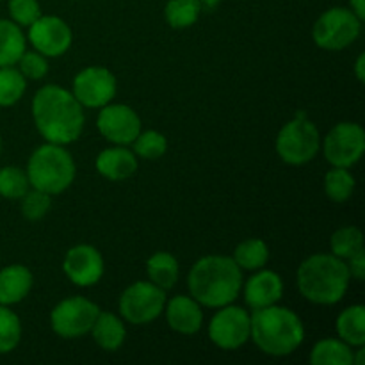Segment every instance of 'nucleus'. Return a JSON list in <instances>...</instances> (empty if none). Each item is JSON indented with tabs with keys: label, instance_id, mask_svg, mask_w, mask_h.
I'll list each match as a JSON object with an SVG mask.
<instances>
[{
	"label": "nucleus",
	"instance_id": "f257e3e1",
	"mask_svg": "<svg viewBox=\"0 0 365 365\" xmlns=\"http://www.w3.org/2000/svg\"><path fill=\"white\" fill-rule=\"evenodd\" d=\"M32 120L46 143L71 145L84 130V107L73 93L56 84H46L32 96Z\"/></svg>",
	"mask_w": 365,
	"mask_h": 365
},
{
	"label": "nucleus",
	"instance_id": "f03ea898",
	"mask_svg": "<svg viewBox=\"0 0 365 365\" xmlns=\"http://www.w3.org/2000/svg\"><path fill=\"white\" fill-rule=\"evenodd\" d=\"M242 284V269L232 257L225 255L202 257L187 277L189 294L207 309H221L234 303Z\"/></svg>",
	"mask_w": 365,
	"mask_h": 365
},
{
	"label": "nucleus",
	"instance_id": "7ed1b4c3",
	"mask_svg": "<svg viewBox=\"0 0 365 365\" xmlns=\"http://www.w3.org/2000/svg\"><path fill=\"white\" fill-rule=\"evenodd\" d=\"M252 339L257 348L269 356H289L305 341V327L298 314L287 307H264L250 314Z\"/></svg>",
	"mask_w": 365,
	"mask_h": 365
},
{
	"label": "nucleus",
	"instance_id": "20e7f679",
	"mask_svg": "<svg viewBox=\"0 0 365 365\" xmlns=\"http://www.w3.org/2000/svg\"><path fill=\"white\" fill-rule=\"evenodd\" d=\"M299 294L314 305H335L349 289L348 264L331 253H316L298 267Z\"/></svg>",
	"mask_w": 365,
	"mask_h": 365
},
{
	"label": "nucleus",
	"instance_id": "39448f33",
	"mask_svg": "<svg viewBox=\"0 0 365 365\" xmlns=\"http://www.w3.org/2000/svg\"><path fill=\"white\" fill-rule=\"evenodd\" d=\"M27 177L31 187L48 192L50 196L66 191L75 180L77 166L71 153L63 145L45 143L29 157Z\"/></svg>",
	"mask_w": 365,
	"mask_h": 365
},
{
	"label": "nucleus",
	"instance_id": "423d86ee",
	"mask_svg": "<svg viewBox=\"0 0 365 365\" xmlns=\"http://www.w3.org/2000/svg\"><path fill=\"white\" fill-rule=\"evenodd\" d=\"M278 157L289 166L310 163L321 150V134L316 123L299 114L280 128L274 141Z\"/></svg>",
	"mask_w": 365,
	"mask_h": 365
},
{
	"label": "nucleus",
	"instance_id": "0eeeda50",
	"mask_svg": "<svg viewBox=\"0 0 365 365\" xmlns=\"http://www.w3.org/2000/svg\"><path fill=\"white\" fill-rule=\"evenodd\" d=\"M362 32V20L349 7H330L316 20L312 38L319 48L341 52L351 46Z\"/></svg>",
	"mask_w": 365,
	"mask_h": 365
},
{
	"label": "nucleus",
	"instance_id": "6e6552de",
	"mask_svg": "<svg viewBox=\"0 0 365 365\" xmlns=\"http://www.w3.org/2000/svg\"><path fill=\"white\" fill-rule=\"evenodd\" d=\"M120 314L127 323L145 327L153 323L166 307V291L152 282H135L120 296Z\"/></svg>",
	"mask_w": 365,
	"mask_h": 365
},
{
	"label": "nucleus",
	"instance_id": "1a4fd4ad",
	"mask_svg": "<svg viewBox=\"0 0 365 365\" xmlns=\"http://www.w3.org/2000/svg\"><path fill=\"white\" fill-rule=\"evenodd\" d=\"M100 309L91 299L73 296L57 303L50 314V327L53 334L63 339H81L91 331Z\"/></svg>",
	"mask_w": 365,
	"mask_h": 365
},
{
	"label": "nucleus",
	"instance_id": "9d476101",
	"mask_svg": "<svg viewBox=\"0 0 365 365\" xmlns=\"http://www.w3.org/2000/svg\"><path fill=\"white\" fill-rule=\"evenodd\" d=\"M252 335V317L242 307L225 305L217 309L209 323V339L216 348L234 351L242 348Z\"/></svg>",
	"mask_w": 365,
	"mask_h": 365
},
{
	"label": "nucleus",
	"instance_id": "9b49d317",
	"mask_svg": "<svg viewBox=\"0 0 365 365\" xmlns=\"http://www.w3.org/2000/svg\"><path fill=\"white\" fill-rule=\"evenodd\" d=\"M365 152V130L355 121H341L323 141V153L334 168H353Z\"/></svg>",
	"mask_w": 365,
	"mask_h": 365
},
{
	"label": "nucleus",
	"instance_id": "f8f14e48",
	"mask_svg": "<svg viewBox=\"0 0 365 365\" xmlns=\"http://www.w3.org/2000/svg\"><path fill=\"white\" fill-rule=\"evenodd\" d=\"M118 91V81L109 68L88 66L73 78L71 93L86 109H100L113 102Z\"/></svg>",
	"mask_w": 365,
	"mask_h": 365
},
{
	"label": "nucleus",
	"instance_id": "ddd939ff",
	"mask_svg": "<svg viewBox=\"0 0 365 365\" xmlns=\"http://www.w3.org/2000/svg\"><path fill=\"white\" fill-rule=\"evenodd\" d=\"M96 127L113 145H132L141 132V118L127 103H107L100 107Z\"/></svg>",
	"mask_w": 365,
	"mask_h": 365
},
{
	"label": "nucleus",
	"instance_id": "4468645a",
	"mask_svg": "<svg viewBox=\"0 0 365 365\" xmlns=\"http://www.w3.org/2000/svg\"><path fill=\"white\" fill-rule=\"evenodd\" d=\"M27 38L32 48L45 57H61L70 50L73 43V32L70 25L59 16H39L34 24L29 25Z\"/></svg>",
	"mask_w": 365,
	"mask_h": 365
},
{
	"label": "nucleus",
	"instance_id": "2eb2a0df",
	"mask_svg": "<svg viewBox=\"0 0 365 365\" xmlns=\"http://www.w3.org/2000/svg\"><path fill=\"white\" fill-rule=\"evenodd\" d=\"M63 271L68 280L77 287H93L103 277V257L95 246L77 245L64 255Z\"/></svg>",
	"mask_w": 365,
	"mask_h": 365
},
{
	"label": "nucleus",
	"instance_id": "dca6fc26",
	"mask_svg": "<svg viewBox=\"0 0 365 365\" xmlns=\"http://www.w3.org/2000/svg\"><path fill=\"white\" fill-rule=\"evenodd\" d=\"M245 302L252 310L277 305L284 296V280L277 271L259 269L242 284Z\"/></svg>",
	"mask_w": 365,
	"mask_h": 365
},
{
	"label": "nucleus",
	"instance_id": "f3484780",
	"mask_svg": "<svg viewBox=\"0 0 365 365\" xmlns=\"http://www.w3.org/2000/svg\"><path fill=\"white\" fill-rule=\"evenodd\" d=\"M166 321L173 331L180 335H195L203 327L202 305L192 296H175L164 307Z\"/></svg>",
	"mask_w": 365,
	"mask_h": 365
},
{
	"label": "nucleus",
	"instance_id": "a211bd4d",
	"mask_svg": "<svg viewBox=\"0 0 365 365\" xmlns=\"http://www.w3.org/2000/svg\"><path fill=\"white\" fill-rule=\"evenodd\" d=\"M138 155L123 145L102 150L95 160V168L103 178L113 182L127 180L138 171Z\"/></svg>",
	"mask_w": 365,
	"mask_h": 365
},
{
	"label": "nucleus",
	"instance_id": "6ab92c4d",
	"mask_svg": "<svg viewBox=\"0 0 365 365\" xmlns=\"http://www.w3.org/2000/svg\"><path fill=\"white\" fill-rule=\"evenodd\" d=\"M34 285V277L27 266L11 264L0 269V305H16L24 302Z\"/></svg>",
	"mask_w": 365,
	"mask_h": 365
},
{
	"label": "nucleus",
	"instance_id": "aec40b11",
	"mask_svg": "<svg viewBox=\"0 0 365 365\" xmlns=\"http://www.w3.org/2000/svg\"><path fill=\"white\" fill-rule=\"evenodd\" d=\"M91 337L98 348L103 351H118L123 346L125 337H127V328H125L123 319L116 314L100 312L91 328Z\"/></svg>",
	"mask_w": 365,
	"mask_h": 365
},
{
	"label": "nucleus",
	"instance_id": "412c9836",
	"mask_svg": "<svg viewBox=\"0 0 365 365\" xmlns=\"http://www.w3.org/2000/svg\"><path fill=\"white\" fill-rule=\"evenodd\" d=\"M335 330L339 339L346 344L351 348H362L365 344V307L356 303L342 310L335 321Z\"/></svg>",
	"mask_w": 365,
	"mask_h": 365
},
{
	"label": "nucleus",
	"instance_id": "4be33fe9",
	"mask_svg": "<svg viewBox=\"0 0 365 365\" xmlns=\"http://www.w3.org/2000/svg\"><path fill=\"white\" fill-rule=\"evenodd\" d=\"M27 50V39L18 24L0 18V68L14 66Z\"/></svg>",
	"mask_w": 365,
	"mask_h": 365
},
{
	"label": "nucleus",
	"instance_id": "5701e85b",
	"mask_svg": "<svg viewBox=\"0 0 365 365\" xmlns=\"http://www.w3.org/2000/svg\"><path fill=\"white\" fill-rule=\"evenodd\" d=\"M146 274L152 284L157 287L170 291L175 287L180 274V266H178L177 257L171 255L170 252H157L146 260Z\"/></svg>",
	"mask_w": 365,
	"mask_h": 365
},
{
	"label": "nucleus",
	"instance_id": "b1692460",
	"mask_svg": "<svg viewBox=\"0 0 365 365\" xmlns=\"http://www.w3.org/2000/svg\"><path fill=\"white\" fill-rule=\"evenodd\" d=\"M353 360L355 351L341 339H323L310 351V364L314 365H353Z\"/></svg>",
	"mask_w": 365,
	"mask_h": 365
},
{
	"label": "nucleus",
	"instance_id": "393cba45",
	"mask_svg": "<svg viewBox=\"0 0 365 365\" xmlns=\"http://www.w3.org/2000/svg\"><path fill=\"white\" fill-rule=\"evenodd\" d=\"M232 259L241 269L259 271L266 267L267 260H269V246L262 239L250 237L235 246Z\"/></svg>",
	"mask_w": 365,
	"mask_h": 365
},
{
	"label": "nucleus",
	"instance_id": "a878e982",
	"mask_svg": "<svg viewBox=\"0 0 365 365\" xmlns=\"http://www.w3.org/2000/svg\"><path fill=\"white\" fill-rule=\"evenodd\" d=\"M203 6L200 0H168L164 18L173 29H189L198 21Z\"/></svg>",
	"mask_w": 365,
	"mask_h": 365
},
{
	"label": "nucleus",
	"instance_id": "bb28decb",
	"mask_svg": "<svg viewBox=\"0 0 365 365\" xmlns=\"http://www.w3.org/2000/svg\"><path fill=\"white\" fill-rule=\"evenodd\" d=\"M356 180L349 168H334L324 175V192L335 203H344L355 192Z\"/></svg>",
	"mask_w": 365,
	"mask_h": 365
},
{
	"label": "nucleus",
	"instance_id": "cd10ccee",
	"mask_svg": "<svg viewBox=\"0 0 365 365\" xmlns=\"http://www.w3.org/2000/svg\"><path fill=\"white\" fill-rule=\"evenodd\" d=\"M27 91V78L13 66L0 68V107L16 106Z\"/></svg>",
	"mask_w": 365,
	"mask_h": 365
},
{
	"label": "nucleus",
	"instance_id": "c85d7f7f",
	"mask_svg": "<svg viewBox=\"0 0 365 365\" xmlns=\"http://www.w3.org/2000/svg\"><path fill=\"white\" fill-rule=\"evenodd\" d=\"M364 248V235L359 227H342L335 230L330 237L331 255L348 260Z\"/></svg>",
	"mask_w": 365,
	"mask_h": 365
},
{
	"label": "nucleus",
	"instance_id": "c756f323",
	"mask_svg": "<svg viewBox=\"0 0 365 365\" xmlns=\"http://www.w3.org/2000/svg\"><path fill=\"white\" fill-rule=\"evenodd\" d=\"M21 341V321L9 307L0 305V355L14 351Z\"/></svg>",
	"mask_w": 365,
	"mask_h": 365
},
{
	"label": "nucleus",
	"instance_id": "7c9ffc66",
	"mask_svg": "<svg viewBox=\"0 0 365 365\" xmlns=\"http://www.w3.org/2000/svg\"><path fill=\"white\" fill-rule=\"evenodd\" d=\"M31 189L27 171L18 166L0 168V196L6 200H20Z\"/></svg>",
	"mask_w": 365,
	"mask_h": 365
},
{
	"label": "nucleus",
	"instance_id": "2f4dec72",
	"mask_svg": "<svg viewBox=\"0 0 365 365\" xmlns=\"http://www.w3.org/2000/svg\"><path fill=\"white\" fill-rule=\"evenodd\" d=\"M132 145H134V150H132V152H134L135 155L146 160H155L160 159V157L166 153L168 139L166 135L159 130H141Z\"/></svg>",
	"mask_w": 365,
	"mask_h": 365
},
{
	"label": "nucleus",
	"instance_id": "473e14b6",
	"mask_svg": "<svg viewBox=\"0 0 365 365\" xmlns=\"http://www.w3.org/2000/svg\"><path fill=\"white\" fill-rule=\"evenodd\" d=\"M21 216L29 221H39L48 214L50 205H52V196L45 191L31 187L20 198Z\"/></svg>",
	"mask_w": 365,
	"mask_h": 365
},
{
	"label": "nucleus",
	"instance_id": "72a5a7b5",
	"mask_svg": "<svg viewBox=\"0 0 365 365\" xmlns=\"http://www.w3.org/2000/svg\"><path fill=\"white\" fill-rule=\"evenodd\" d=\"M48 57L39 53L38 50H25L18 61V70L27 81H41L48 73Z\"/></svg>",
	"mask_w": 365,
	"mask_h": 365
},
{
	"label": "nucleus",
	"instance_id": "f704fd0d",
	"mask_svg": "<svg viewBox=\"0 0 365 365\" xmlns=\"http://www.w3.org/2000/svg\"><path fill=\"white\" fill-rule=\"evenodd\" d=\"M9 16L20 27H29L41 16L38 0H9Z\"/></svg>",
	"mask_w": 365,
	"mask_h": 365
},
{
	"label": "nucleus",
	"instance_id": "c9c22d12",
	"mask_svg": "<svg viewBox=\"0 0 365 365\" xmlns=\"http://www.w3.org/2000/svg\"><path fill=\"white\" fill-rule=\"evenodd\" d=\"M348 269H349V277L355 278L356 282H364L365 278V252L364 248L360 252H356L355 255H351L348 259Z\"/></svg>",
	"mask_w": 365,
	"mask_h": 365
},
{
	"label": "nucleus",
	"instance_id": "e433bc0d",
	"mask_svg": "<svg viewBox=\"0 0 365 365\" xmlns=\"http://www.w3.org/2000/svg\"><path fill=\"white\" fill-rule=\"evenodd\" d=\"M349 9H351L360 20H365V0H349Z\"/></svg>",
	"mask_w": 365,
	"mask_h": 365
},
{
	"label": "nucleus",
	"instance_id": "4c0bfd02",
	"mask_svg": "<svg viewBox=\"0 0 365 365\" xmlns=\"http://www.w3.org/2000/svg\"><path fill=\"white\" fill-rule=\"evenodd\" d=\"M355 75H356V78H359V82H364V78H365V56L364 53H360L359 59H356Z\"/></svg>",
	"mask_w": 365,
	"mask_h": 365
},
{
	"label": "nucleus",
	"instance_id": "58836bf2",
	"mask_svg": "<svg viewBox=\"0 0 365 365\" xmlns=\"http://www.w3.org/2000/svg\"><path fill=\"white\" fill-rule=\"evenodd\" d=\"M200 2H202V6L207 7V9H214V7L220 6L223 0H200Z\"/></svg>",
	"mask_w": 365,
	"mask_h": 365
},
{
	"label": "nucleus",
	"instance_id": "ea45409f",
	"mask_svg": "<svg viewBox=\"0 0 365 365\" xmlns=\"http://www.w3.org/2000/svg\"><path fill=\"white\" fill-rule=\"evenodd\" d=\"M0 152H2V138H0Z\"/></svg>",
	"mask_w": 365,
	"mask_h": 365
}]
</instances>
